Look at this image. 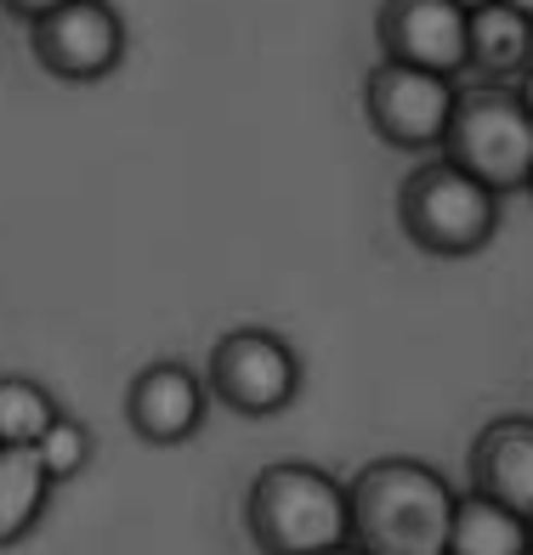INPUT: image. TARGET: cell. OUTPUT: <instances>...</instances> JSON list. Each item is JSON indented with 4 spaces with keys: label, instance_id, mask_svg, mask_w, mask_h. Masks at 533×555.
I'll return each mask as SVG.
<instances>
[{
    "label": "cell",
    "instance_id": "6da1fadb",
    "mask_svg": "<svg viewBox=\"0 0 533 555\" xmlns=\"http://www.w3.org/2000/svg\"><path fill=\"white\" fill-rule=\"evenodd\" d=\"M460 493L426 460H369L346 482L352 544L364 555H448Z\"/></svg>",
    "mask_w": 533,
    "mask_h": 555
},
{
    "label": "cell",
    "instance_id": "7a4b0ae2",
    "mask_svg": "<svg viewBox=\"0 0 533 555\" xmlns=\"http://www.w3.org/2000/svg\"><path fill=\"white\" fill-rule=\"evenodd\" d=\"M244 533L262 555H318L352 544L346 482H335L307 460H272L250 476Z\"/></svg>",
    "mask_w": 533,
    "mask_h": 555
},
{
    "label": "cell",
    "instance_id": "3957f363",
    "mask_svg": "<svg viewBox=\"0 0 533 555\" xmlns=\"http://www.w3.org/2000/svg\"><path fill=\"white\" fill-rule=\"evenodd\" d=\"M499 216H505V193L482 188L471 170H460L443 154L415 165L397 188V221L409 233V244H420L426 256H443V261L488 249L499 233Z\"/></svg>",
    "mask_w": 533,
    "mask_h": 555
},
{
    "label": "cell",
    "instance_id": "277c9868",
    "mask_svg": "<svg viewBox=\"0 0 533 555\" xmlns=\"http://www.w3.org/2000/svg\"><path fill=\"white\" fill-rule=\"evenodd\" d=\"M443 159H454L460 170H471L482 188L494 193H528V176H533V119L522 108L517 86H494V80H477L460 86V103H454L448 119V137L437 147Z\"/></svg>",
    "mask_w": 533,
    "mask_h": 555
},
{
    "label": "cell",
    "instance_id": "5b68a950",
    "mask_svg": "<svg viewBox=\"0 0 533 555\" xmlns=\"http://www.w3.org/2000/svg\"><path fill=\"white\" fill-rule=\"evenodd\" d=\"M205 391L221 402L227 414L272 420V414H284L290 402L301 397V358L290 351L284 335L244 323V330H227L211 346Z\"/></svg>",
    "mask_w": 533,
    "mask_h": 555
},
{
    "label": "cell",
    "instance_id": "8992f818",
    "mask_svg": "<svg viewBox=\"0 0 533 555\" xmlns=\"http://www.w3.org/2000/svg\"><path fill=\"white\" fill-rule=\"evenodd\" d=\"M454 103H460V86H454L448 74L403 68V63H386V57L364 74L369 131L386 147H403V154H431V147H443Z\"/></svg>",
    "mask_w": 533,
    "mask_h": 555
},
{
    "label": "cell",
    "instance_id": "52a82bcc",
    "mask_svg": "<svg viewBox=\"0 0 533 555\" xmlns=\"http://www.w3.org/2000/svg\"><path fill=\"white\" fill-rule=\"evenodd\" d=\"M29 52L52 80L97 86L125 63V17L109 0H68V7L29 23Z\"/></svg>",
    "mask_w": 533,
    "mask_h": 555
},
{
    "label": "cell",
    "instance_id": "ba28073f",
    "mask_svg": "<svg viewBox=\"0 0 533 555\" xmlns=\"http://www.w3.org/2000/svg\"><path fill=\"white\" fill-rule=\"evenodd\" d=\"M466 29L471 12H460L454 0H380L375 12V40L380 57L426 74H466Z\"/></svg>",
    "mask_w": 533,
    "mask_h": 555
},
{
    "label": "cell",
    "instance_id": "9c48e42d",
    "mask_svg": "<svg viewBox=\"0 0 533 555\" xmlns=\"http://www.w3.org/2000/svg\"><path fill=\"white\" fill-rule=\"evenodd\" d=\"M205 409H211V391L182 358H154L148 369L131 374V386H125V420H131V431L154 448L193 442L199 425H205Z\"/></svg>",
    "mask_w": 533,
    "mask_h": 555
},
{
    "label": "cell",
    "instance_id": "30bf717a",
    "mask_svg": "<svg viewBox=\"0 0 533 555\" xmlns=\"http://www.w3.org/2000/svg\"><path fill=\"white\" fill-rule=\"evenodd\" d=\"M466 482L533 521V414H499L482 425L466 453Z\"/></svg>",
    "mask_w": 533,
    "mask_h": 555
},
{
    "label": "cell",
    "instance_id": "8fae6325",
    "mask_svg": "<svg viewBox=\"0 0 533 555\" xmlns=\"http://www.w3.org/2000/svg\"><path fill=\"white\" fill-rule=\"evenodd\" d=\"M533 63V17L511 12V7H477L471 29H466V68L477 80L511 86L517 74Z\"/></svg>",
    "mask_w": 533,
    "mask_h": 555
},
{
    "label": "cell",
    "instance_id": "7c38bea8",
    "mask_svg": "<svg viewBox=\"0 0 533 555\" xmlns=\"http://www.w3.org/2000/svg\"><path fill=\"white\" fill-rule=\"evenodd\" d=\"M533 550V521L505 511V504L460 493L454 504V527H448V555H528Z\"/></svg>",
    "mask_w": 533,
    "mask_h": 555
},
{
    "label": "cell",
    "instance_id": "4fadbf2b",
    "mask_svg": "<svg viewBox=\"0 0 533 555\" xmlns=\"http://www.w3.org/2000/svg\"><path fill=\"white\" fill-rule=\"evenodd\" d=\"M52 476L40 470L35 448H0V550L23 544L52 504Z\"/></svg>",
    "mask_w": 533,
    "mask_h": 555
},
{
    "label": "cell",
    "instance_id": "5bb4252c",
    "mask_svg": "<svg viewBox=\"0 0 533 555\" xmlns=\"http://www.w3.org/2000/svg\"><path fill=\"white\" fill-rule=\"evenodd\" d=\"M63 409L29 374H0V448H35Z\"/></svg>",
    "mask_w": 533,
    "mask_h": 555
},
{
    "label": "cell",
    "instance_id": "9a60e30c",
    "mask_svg": "<svg viewBox=\"0 0 533 555\" xmlns=\"http://www.w3.org/2000/svg\"><path fill=\"white\" fill-rule=\"evenodd\" d=\"M91 448H97L91 425L74 420V414H58L52 425H46V437L35 442V460H40V470L52 476V482H74V476L91 465Z\"/></svg>",
    "mask_w": 533,
    "mask_h": 555
},
{
    "label": "cell",
    "instance_id": "2e32d148",
    "mask_svg": "<svg viewBox=\"0 0 533 555\" xmlns=\"http://www.w3.org/2000/svg\"><path fill=\"white\" fill-rule=\"evenodd\" d=\"M58 7H68V0H0V12L17 17V23H40L46 12H58Z\"/></svg>",
    "mask_w": 533,
    "mask_h": 555
},
{
    "label": "cell",
    "instance_id": "e0dca14e",
    "mask_svg": "<svg viewBox=\"0 0 533 555\" xmlns=\"http://www.w3.org/2000/svg\"><path fill=\"white\" fill-rule=\"evenodd\" d=\"M511 86H517V96H522V108H528V119H533V63H528V68L517 74Z\"/></svg>",
    "mask_w": 533,
    "mask_h": 555
},
{
    "label": "cell",
    "instance_id": "ac0fdd59",
    "mask_svg": "<svg viewBox=\"0 0 533 555\" xmlns=\"http://www.w3.org/2000/svg\"><path fill=\"white\" fill-rule=\"evenodd\" d=\"M499 7H511V12H522V17H533V0H499Z\"/></svg>",
    "mask_w": 533,
    "mask_h": 555
},
{
    "label": "cell",
    "instance_id": "d6986e66",
    "mask_svg": "<svg viewBox=\"0 0 533 555\" xmlns=\"http://www.w3.org/2000/svg\"><path fill=\"white\" fill-rule=\"evenodd\" d=\"M318 555H364L358 544H335V550H318Z\"/></svg>",
    "mask_w": 533,
    "mask_h": 555
},
{
    "label": "cell",
    "instance_id": "ffe728a7",
    "mask_svg": "<svg viewBox=\"0 0 533 555\" xmlns=\"http://www.w3.org/2000/svg\"><path fill=\"white\" fill-rule=\"evenodd\" d=\"M460 12H477V7H494V0H454Z\"/></svg>",
    "mask_w": 533,
    "mask_h": 555
},
{
    "label": "cell",
    "instance_id": "44dd1931",
    "mask_svg": "<svg viewBox=\"0 0 533 555\" xmlns=\"http://www.w3.org/2000/svg\"><path fill=\"white\" fill-rule=\"evenodd\" d=\"M528 198H533V176H528Z\"/></svg>",
    "mask_w": 533,
    "mask_h": 555
},
{
    "label": "cell",
    "instance_id": "7402d4cb",
    "mask_svg": "<svg viewBox=\"0 0 533 555\" xmlns=\"http://www.w3.org/2000/svg\"><path fill=\"white\" fill-rule=\"evenodd\" d=\"M528 555H533V550H528Z\"/></svg>",
    "mask_w": 533,
    "mask_h": 555
}]
</instances>
